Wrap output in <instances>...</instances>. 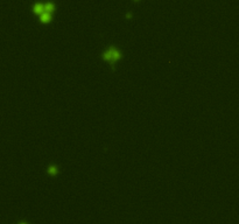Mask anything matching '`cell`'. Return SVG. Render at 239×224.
<instances>
[{
  "label": "cell",
  "instance_id": "6da1fadb",
  "mask_svg": "<svg viewBox=\"0 0 239 224\" xmlns=\"http://www.w3.org/2000/svg\"><path fill=\"white\" fill-rule=\"evenodd\" d=\"M104 57H105L107 61H110V62H114V61H117V60L119 59V53H118V50H116V49H110V50H107V52L105 53Z\"/></svg>",
  "mask_w": 239,
  "mask_h": 224
}]
</instances>
